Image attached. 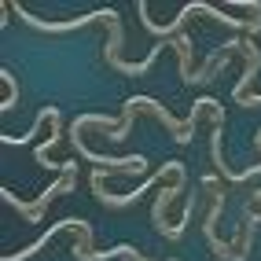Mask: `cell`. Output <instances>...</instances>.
Here are the masks:
<instances>
[{
  "label": "cell",
  "mask_w": 261,
  "mask_h": 261,
  "mask_svg": "<svg viewBox=\"0 0 261 261\" xmlns=\"http://www.w3.org/2000/svg\"><path fill=\"white\" fill-rule=\"evenodd\" d=\"M74 188H77V173H63V177H56V184H48L33 202H22L11 188H0V199H4L15 214H22L30 224H37V221H44V206L56 199V195H66V191H74Z\"/></svg>",
  "instance_id": "cell-1"
},
{
  "label": "cell",
  "mask_w": 261,
  "mask_h": 261,
  "mask_svg": "<svg viewBox=\"0 0 261 261\" xmlns=\"http://www.w3.org/2000/svg\"><path fill=\"white\" fill-rule=\"evenodd\" d=\"M63 228H77L81 236H77V243H74V257H81V254H92V228H89V221H81V217H63V221H56V224H51V228L41 236V239H33L30 243V247L26 250H15V254H4V257H0V261H26V257H33V254H41L44 250V243H51V239H56Z\"/></svg>",
  "instance_id": "cell-2"
},
{
  "label": "cell",
  "mask_w": 261,
  "mask_h": 261,
  "mask_svg": "<svg viewBox=\"0 0 261 261\" xmlns=\"http://www.w3.org/2000/svg\"><path fill=\"white\" fill-rule=\"evenodd\" d=\"M177 169H184V162L169 159V162H162V169H159V173H151V177H147L140 188H133V191H121V195H118V191H107V188H103V180L96 177V173L89 177V184H92V195H96L103 206H111V210H121V206H133V202L140 199V195H144V191H147L154 180H162V173H177Z\"/></svg>",
  "instance_id": "cell-3"
},
{
  "label": "cell",
  "mask_w": 261,
  "mask_h": 261,
  "mask_svg": "<svg viewBox=\"0 0 261 261\" xmlns=\"http://www.w3.org/2000/svg\"><path fill=\"white\" fill-rule=\"evenodd\" d=\"M15 15H19L22 22H30L33 30H44V33H66V30H81V26H89V22H111L114 8H96V11L77 15V19H66V22H44V19H37V15H30L22 4H15Z\"/></svg>",
  "instance_id": "cell-4"
},
{
  "label": "cell",
  "mask_w": 261,
  "mask_h": 261,
  "mask_svg": "<svg viewBox=\"0 0 261 261\" xmlns=\"http://www.w3.org/2000/svg\"><path fill=\"white\" fill-rule=\"evenodd\" d=\"M184 180H188V173L184 177H177L173 184H166L162 191H159V199H154V210H151V221H154V228H159L166 239H177V224H169V217H166V210H169V202L184 191Z\"/></svg>",
  "instance_id": "cell-5"
},
{
  "label": "cell",
  "mask_w": 261,
  "mask_h": 261,
  "mask_svg": "<svg viewBox=\"0 0 261 261\" xmlns=\"http://www.w3.org/2000/svg\"><path fill=\"white\" fill-rule=\"evenodd\" d=\"M121 19H118V11L111 15V22H107V48H103V63L111 66V70H118L121 66V59H118V51H121Z\"/></svg>",
  "instance_id": "cell-6"
},
{
  "label": "cell",
  "mask_w": 261,
  "mask_h": 261,
  "mask_svg": "<svg viewBox=\"0 0 261 261\" xmlns=\"http://www.w3.org/2000/svg\"><path fill=\"white\" fill-rule=\"evenodd\" d=\"M107 257H125V261H147L136 247H129V243H121V247L114 250H92V254H81L77 261H107Z\"/></svg>",
  "instance_id": "cell-7"
},
{
  "label": "cell",
  "mask_w": 261,
  "mask_h": 261,
  "mask_svg": "<svg viewBox=\"0 0 261 261\" xmlns=\"http://www.w3.org/2000/svg\"><path fill=\"white\" fill-rule=\"evenodd\" d=\"M0 81H4V89H8L4 103H0V111H11L15 103H19V85H15V74L8 70V66H0Z\"/></svg>",
  "instance_id": "cell-8"
},
{
  "label": "cell",
  "mask_w": 261,
  "mask_h": 261,
  "mask_svg": "<svg viewBox=\"0 0 261 261\" xmlns=\"http://www.w3.org/2000/svg\"><path fill=\"white\" fill-rule=\"evenodd\" d=\"M254 202H257V206H261V188H257V191H254Z\"/></svg>",
  "instance_id": "cell-9"
},
{
  "label": "cell",
  "mask_w": 261,
  "mask_h": 261,
  "mask_svg": "<svg viewBox=\"0 0 261 261\" xmlns=\"http://www.w3.org/2000/svg\"><path fill=\"white\" fill-rule=\"evenodd\" d=\"M254 147H261V133H257V136H254Z\"/></svg>",
  "instance_id": "cell-10"
}]
</instances>
